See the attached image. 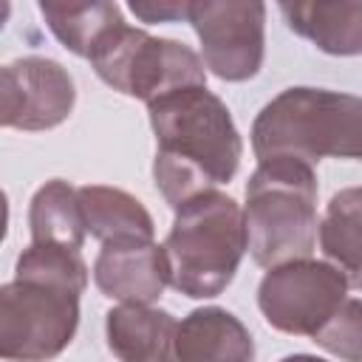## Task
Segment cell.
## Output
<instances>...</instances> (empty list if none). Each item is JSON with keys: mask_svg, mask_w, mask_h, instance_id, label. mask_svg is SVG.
Returning a JSON list of instances; mask_svg holds the SVG:
<instances>
[{"mask_svg": "<svg viewBox=\"0 0 362 362\" xmlns=\"http://www.w3.org/2000/svg\"><path fill=\"white\" fill-rule=\"evenodd\" d=\"M147 116L156 133L153 178L173 209L232 181L243 141L229 107L206 85L178 88L150 102Z\"/></svg>", "mask_w": 362, "mask_h": 362, "instance_id": "1", "label": "cell"}, {"mask_svg": "<svg viewBox=\"0 0 362 362\" xmlns=\"http://www.w3.org/2000/svg\"><path fill=\"white\" fill-rule=\"evenodd\" d=\"M257 161L320 158L362 161V96L325 88H286L252 124Z\"/></svg>", "mask_w": 362, "mask_h": 362, "instance_id": "2", "label": "cell"}, {"mask_svg": "<svg viewBox=\"0 0 362 362\" xmlns=\"http://www.w3.org/2000/svg\"><path fill=\"white\" fill-rule=\"evenodd\" d=\"M243 223L257 266L274 269L311 257L320 235L314 167L297 158L260 161L246 181Z\"/></svg>", "mask_w": 362, "mask_h": 362, "instance_id": "3", "label": "cell"}, {"mask_svg": "<svg viewBox=\"0 0 362 362\" xmlns=\"http://www.w3.org/2000/svg\"><path fill=\"white\" fill-rule=\"evenodd\" d=\"M164 249L173 272L170 286L178 294L192 300L218 297L249 249L243 209L218 189L204 192L175 209Z\"/></svg>", "mask_w": 362, "mask_h": 362, "instance_id": "4", "label": "cell"}, {"mask_svg": "<svg viewBox=\"0 0 362 362\" xmlns=\"http://www.w3.org/2000/svg\"><path fill=\"white\" fill-rule=\"evenodd\" d=\"M88 62L105 85L147 105L178 88L206 85L204 59L189 45L153 37L127 23H119L93 48Z\"/></svg>", "mask_w": 362, "mask_h": 362, "instance_id": "5", "label": "cell"}, {"mask_svg": "<svg viewBox=\"0 0 362 362\" xmlns=\"http://www.w3.org/2000/svg\"><path fill=\"white\" fill-rule=\"evenodd\" d=\"M82 288L37 274H14L0 286V356L48 362L59 356L79 325Z\"/></svg>", "mask_w": 362, "mask_h": 362, "instance_id": "6", "label": "cell"}, {"mask_svg": "<svg viewBox=\"0 0 362 362\" xmlns=\"http://www.w3.org/2000/svg\"><path fill=\"white\" fill-rule=\"evenodd\" d=\"M345 274L325 260H291L263 274L257 308L283 334L314 337L348 300Z\"/></svg>", "mask_w": 362, "mask_h": 362, "instance_id": "7", "label": "cell"}, {"mask_svg": "<svg viewBox=\"0 0 362 362\" xmlns=\"http://www.w3.org/2000/svg\"><path fill=\"white\" fill-rule=\"evenodd\" d=\"M204 65L223 82L252 79L266 54V6L257 0H195L187 20Z\"/></svg>", "mask_w": 362, "mask_h": 362, "instance_id": "8", "label": "cell"}, {"mask_svg": "<svg viewBox=\"0 0 362 362\" xmlns=\"http://www.w3.org/2000/svg\"><path fill=\"white\" fill-rule=\"evenodd\" d=\"M76 102L71 74L48 57H23L0 71V124L48 130L62 124Z\"/></svg>", "mask_w": 362, "mask_h": 362, "instance_id": "9", "label": "cell"}, {"mask_svg": "<svg viewBox=\"0 0 362 362\" xmlns=\"http://www.w3.org/2000/svg\"><path fill=\"white\" fill-rule=\"evenodd\" d=\"M167 249L147 238H116L102 243L93 260L96 288L122 305H153L170 286Z\"/></svg>", "mask_w": 362, "mask_h": 362, "instance_id": "10", "label": "cell"}, {"mask_svg": "<svg viewBox=\"0 0 362 362\" xmlns=\"http://www.w3.org/2000/svg\"><path fill=\"white\" fill-rule=\"evenodd\" d=\"M178 362H255L249 328L221 305L189 311L175 334Z\"/></svg>", "mask_w": 362, "mask_h": 362, "instance_id": "11", "label": "cell"}, {"mask_svg": "<svg viewBox=\"0 0 362 362\" xmlns=\"http://www.w3.org/2000/svg\"><path fill=\"white\" fill-rule=\"evenodd\" d=\"M107 348L119 362H178V322L153 305H116L105 314Z\"/></svg>", "mask_w": 362, "mask_h": 362, "instance_id": "12", "label": "cell"}, {"mask_svg": "<svg viewBox=\"0 0 362 362\" xmlns=\"http://www.w3.org/2000/svg\"><path fill=\"white\" fill-rule=\"evenodd\" d=\"M286 25L331 57L362 54V3L359 0H317L280 3Z\"/></svg>", "mask_w": 362, "mask_h": 362, "instance_id": "13", "label": "cell"}, {"mask_svg": "<svg viewBox=\"0 0 362 362\" xmlns=\"http://www.w3.org/2000/svg\"><path fill=\"white\" fill-rule=\"evenodd\" d=\"M320 246L348 286L362 288V187H345L331 195L320 221Z\"/></svg>", "mask_w": 362, "mask_h": 362, "instance_id": "14", "label": "cell"}, {"mask_svg": "<svg viewBox=\"0 0 362 362\" xmlns=\"http://www.w3.org/2000/svg\"><path fill=\"white\" fill-rule=\"evenodd\" d=\"M79 204L85 212L88 232L107 243L116 238H147L153 240L156 223L153 215L144 209V204L119 189V187H105V184H88L79 187Z\"/></svg>", "mask_w": 362, "mask_h": 362, "instance_id": "15", "label": "cell"}, {"mask_svg": "<svg viewBox=\"0 0 362 362\" xmlns=\"http://www.w3.org/2000/svg\"><path fill=\"white\" fill-rule=\"evenodd\" d=\"M28 229H31V243H57L79 252L88 235L79 189H74L62 178L45 181L31 198Z\"/></svg>", "mask_w": 362, "mask_h": 362, "instance_id": "16", "label": "cell"}, {"mask_svg": "<svg viewBox=\"0 0 362 362\" xmlns=\"http://www.w3.org/2000/svg\"><path fill=\"white\" fill-rule=\"evenodd\" d=\"M40 14L51 34L76 57H90L93 48L119 25L124 23L122 8L116 3L90 0V3H40Z\"/></svg>", "mask_w": 362, "mask_h": 362, "instance_id": "17", "label": "cell"}, {"mask_svg": "<svg viewBox=\"0 0 362 362\" xmlns=\"http://www.w3.org/2000/svg\"><path fill=\"white\" fill-rule=\"evenodd\" d=\"M311 339L342 362H362V300L348 297Z\"/></svg>", "mask_w": 362, "mask_h": 362, "instance_id": "18", "label": "cell"}, {"mask_svg": "<svg viewBox=\"0 0 362 362\" xmlns=\"http://www.w3.org/2000/svg\"><path fill=\"white\" fill-rule=\"evenodd\" d=\"M130 11L141 23H181L189 20V0H133Z\"/></svg>", "mask_w": 362, "mask_h": 362, "instance_id": "19", "label": "cell"}, {"mask_svg": "<svg viewBox=\"0 0 362 362\" xmlns=\"http://www.w3.org/2000/svg\"><path fill=\"white\" fill-rule=\"evenodd\" d=\"M280 362H325V359L311 356V354H291V356H283Z\"/></svg>", "mask_w": 362, "mask_h": 362, "instance_id": "20", "label": "cell"}]
</instances>
